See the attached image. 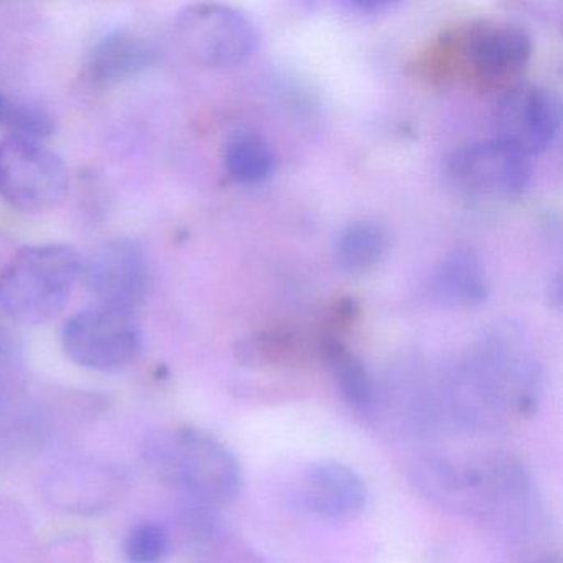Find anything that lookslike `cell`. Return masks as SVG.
<instances>
[{
	"instance_id": "6da1fadb",
	"label": "cell",
	"mask_w": 563,
	"mask_h": 563,
	"mask_svg": "<svg viewBox=\"0 0 563 563\" xmlns=\"http://www.w3.org/2000/svg\"><path fill=\"white\" fill-rule=\"evenodd\" d=\"M144 460L164 483L200 503H227L242 489V470L232 451L196 428L151 434Z\"/></svg>"
},
{
	"instance_id": "7a4b0ae2",
	"label": "cell",
	"mask_w": 563,
	"mask_h": 563,
	"mask_svg": "<svg viewBox=\"0 0 563 563\" xmlns=\"http://www.w3.org/2000/svg\"><path fill=\"white\" fill-rule=\"evenodd\" d=\"M81 276V260L60 243L19 250L0 272V308L25 325L62 314Z\"/></svg>"
},
{
	"instance_id": "3957f363",
	"label": "cell",
	"mask_w": 563,
	"mask_h": 563,
	"mask_svg": "<svg viewBox=\"0 0 563 563\" xmlns=\"http://www.w3.org/2000/svg\"><path fill=\"white\" fill-rule=\"evenodd\" d=\"M68 357L91 371L126 367L143 347V325L137 309L93 302L71 316L62 332Z\"/></svg>"
},
{
	"instance_id": "277c9868",
	"label": "cell",
	"mask_w": 563,
	"mask_h": 563,
	"mask_svg": "<svg viewBox=\"0 0 563 563\" xmlns=\"http://www.w3.org/2000/svg\"><path fill=\"white\" fill-rule=\"evenodd\" d=\"M177 41L197 64L229 68L249 60L258 47V29L239 9L200 2L180 9L174 22Z\"/></svg>"
},
{
	"instance_id": "5b68a950",
	"label": "cell",
	"mask_w": 563,
	"mask_h": 563,
	"mask_svg": "<svg viewBox=\"0 0 563 563\" xmlns=\"http://www.w3.org/2000/svg\"><path fill=\"white\" fill-rule=\"evenodd\" d=\"M64 159L41 141L8 136L0 141V199L25 213L57 209L68 192Z\"/></svg>"
},
{
	"instance_id": "8992f818",
	"label": "cell",
	"mask_w": 563,
	"mask_h": 563,
	"mask_svg": "<svg viewBox=\"0 0 563 563\" xmlns=\"http://www.w3.org/2000/svg\"><path fill=\"white\" fill-rule=\"evenodd\" d=\"M448 177L466 196L514 199L529 187L532 164L529 157L494 137L454 151L448 163Z\"/></svg>"
},
{
	"instance_id": "52a82bcc",
	"label": "cell",
	"mask_w": 563,
	"mask_h": 563,
	"mask_svg": "<svg viewBox=\"0 0 563 563\" xmlns=\"http://www.w3.org/2000/svg\"><path fill=\"white\" fill-rule=\"evenodd\" d=\"M81 276L97 302L137 309L150 289V258L136 240H110L81 263Z\"/></svg>"
},
{
	"instance_id": "ba28073f",
	"label": "cell",
	"mask_w": 563,
	"mask_h": 563,
	"mask_svg": "<svg viewBox=\"0 0 563 563\" xmlns=\"http://www.w3.org/2000/svg\"><path fill=\"white\" fill-rule=\"evenodd\" d=\"M560 103L552 91L519 85L500 98L496 110V140L532 157L549 150L560 130Z\"/></svg>"
},
{
	"instance_id": "9c48e42d",
	"label": "cell",
	"mask_w": 563,
	"mask_h": 563,
	"mask_svg": "<svg viewBox=\"0 0 563 563\" xmlns=\"http://www.w3.org/2000/svg\"><path fill=\"white\" fill-rule=\"evenodd\" d=\"M156 42L137 29L108 32L88 54L84 78L90 87L110 88L150 70L159 62Z\"/></svg>"
},
{
	"instance_id": "30bf717a",
	"label": "cell",
	"mask_w": 563,
	"mask_h": 563,
	"mask_svg": "<svg viewBox=\"0 0 563 563\" xmlns=\"http://www.w3.org/2000/svg\"><path fill=\"white\" fill-rule=\"evenodd\" d=\"M120 474L98 463H75L52 471L45 494L54 506L70 512H98L120 496Z\"/></svg>"
},
{
	"instance_id": "8fae6325",
	"label": "cell",
	"mask_w": 563,
	"mask_h": 563,
	"mask_svg": "<svg viewBox=\"0 0 563 563\" xmlns=\"http://www.w3.org/2000/svg\"><path fill=\"white\" fill-rule=\"evenodd\" d=\"M367 496L361 476L338 461H319L306 471L302 499L312 512L331 519L354 517L364 509Z\"/></svg>"
},
{
	"instance_id": "7c38bea8",
	"label": "cell",
	"mask_w": 563,
	"mask_h": 563,
	"mask_svg": "<svg viewBox=\"0 0 563 563\" xmlns=\"http://www.w3.org/2000/svg\"><path fill=\"white\" fill-rule=\"evenodd\" d=\"M532 54V38L523 29L494 25L477 31L467 44L474 70L484 77L507 78L519 74Z\"/></svg>"
},
{
	"instance_id": "4fadbf2b",
	"label": "cell",
	"mask_w": 563,
	"mask_h": 563,
	"mask_svg": "<svg viewBox=\"0 0 563 563\" xmlns=\"http://www.w3.org/2000/svg\"><path fill=\"white\" fill-rule=\"evenodd\" d=\"M431 292L441 305L474 308L487 299L486 269L473 250L451 253L431 279Z\"/></svg>"
},
{
	"instance_id": "5bb4252c",
	"label": "cell",
	"mask_w": 563,
	"mask_h": 563,
	"mask_svg": "<svg viewBox=\"0 0 563 563\" xmlns=\"http://www.w3.org/2000/svg\"><path fill=\"white\" fill-rule=\"evenodd\" d=\"M387 250V233L380 225L355 222L339 235L335 262L347 275L364 276L384 262Z\"/></svg>"
},
{
	"instance_id": "9a60e30c",
	"label": "cell",
	"mask_w": 563,
	"mask_h": 563,
	"mask_svg": "<svg viewBox=\"0 0 563 563\" xmlns=\"http://www.w3.org/2000/svg\"><path fill=\"white\" fill-rule=\"evenodd\" d=\"M225 167L236 183L258 186L275 173L276 157L265 137L255 133H242L227 144Z\"/></svg>"
},
{
	"instance_id": "2e32d148",
	"label": "cell",
	"mask_w": 563,
	"mask_h": 563,
	"mask_svg": "<svg viewBox=\"0 0 563 563\" xmlns=\"http://www.w3.org/2000/svg\"><path fill=\"white\" fill-rule=\"evenodd\" d=\"M325 367L334 378L342 397L357 410H367L374 405L375 388L367 368L357 355L352 354L341 342H329L324 352Z\"/></svg>"
},
{
	"instance_id": "e0dca14e",
	"label": "cell",
	"mask_w": 563,
	"mask_h": 563,
	"mask_svg": "<svg viewBox=\"0 0 563 563\" xmlns=\"http://www.w3.org/2000/svg\"><path fill=\"white\" fill-rule=\"evenodd\" d=\"M0 128L9 136L42 141L55 131V120L44 107L0 91Z\"/></svg>"
},
{
	"instance_id": "ac0fdd59",
	"label": "cell",
	"mask_w": 563,
	"mask_h": 563,
	"mask_svg": "<svg viewBox=\"0 0 563 563\" xmlns=\"http://www.w3.org/2000/svg\"><path fill=\"white\" fill-rule=\"evenodd\" d=\"M169 550V532L156 522L134 527L124 542V556L130 563H163Z\"/></svg>"
},
{
	"instance_id": "d6986e66",
	"label": "cell",
	"mask_w": 563,
	"mask_h": 563,
	"mask_svg": "<svg viewBox=\"0 0 563 563\" xmlns=\"http://www.w3.org/2000/svg\"><path fill=\"white\" fill-rule=\"evenodd\" d=\"M203 563H262L245 547L222 545L210 553Z\"/></svg>"
}]
</instances>
